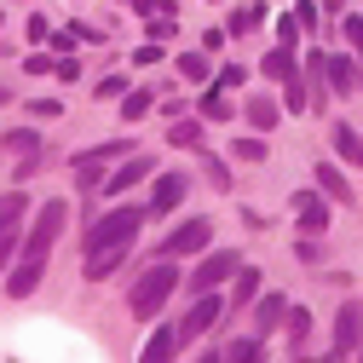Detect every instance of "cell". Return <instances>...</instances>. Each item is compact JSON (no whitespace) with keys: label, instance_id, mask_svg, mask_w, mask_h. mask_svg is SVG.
<instances>
[{"label":"cell","instance_id":"277c9868","mask_svg":"<svg viewBox=\"0 0 363 363\" xmlns=\"http://www.w3.org/2000/svg\"><path fill=\"white\" fill-rule=\"evenodd\" d=\"M208 242H213V219H185V225H173L162 237V254L185 259V254H208Z\"/></svg>","mask_w":363,"mask_h":363},{"label":"cell","instance_id":"ac0fdd59","mask_svg":"<svg viewBox=\"0 0 363 363\" xmlns=\"http://www.w3.org/2000/svg\"><path fill=\"white\" fill-rule=\"evenodd\" d=\"M12 254H23V237H18V219H6V225H0V271L12 265Z\"/></svg>","mask_w":363,"mask_h":363},{"label":"cell","instance_id":"4316f807","mask_svg":"<svg viewBox=\"0 0 363 363\" xmlns=\"http://www.w3.org/2000/svg\"><path fill=\"white\" fill-rule=\"evenodd\" d=\"M254 289H259V271L237 265V294H231V300H254Z\"/></svg>","mask_w":363,"mask_h":363},{"label":"cell","instance_id":"30bf717a","mask_svg":"<svg viewBox=\"0 0 363 363\" xmlns=\"http://www.w3.org/2000/svg\"><path fill=\"white\" fill-rule=\"evenodd\" d=\"M283 317H289V300H283V294H265V300H259V317H254V335L271 340V329H277Z\"/></svg>","mask_w":363,"mask_h":363},{"label":"cell","instance_id":"7a4b0ae2","mask_svg":"<svg viewBox=\"0 0 363 363\" xmlns=\"http://www.w3.org/2000/svg\"><path fill=\"white\" fill-rule=\"evenodd\" d=\"M173 294H179V271H173V259L162 254V265H150L145 277L133 283V300H127V306H133V317H156Z\"/></svg>","mask_w":363,"mask_h":363},{"label":"cell","instance_id":"836d02e7","mask_svg":"<svg viewBox=\"0 0 363 363\" xmlns=\"http://www.w3.org/2000/svg\"><path fill=\"white\" fill-rule=\"evenodd\" d=\"M121 93H127L121 75H104V81H99V99H121Z\"/></svg>","mask_w":363,"mask_h":363},{"label":"cell","instance_id":"74e56055","mask_svg":"<svg viewBox=\"0 0 363 363\" xmlns=\"http://www.w3.org/2000/svg\"><path fill=\"white\" fill-rule=\"evenodd\" d=\"M357 352H363V346H357Z\"/></svg>","mask_w":363,"mask_h":363},{"label":"cell","instance_id":"7c38bea8","mask_svg":"<svg viewBox=\"0 0 363 363\" xmlns=\"http://www.w3.org/2000/svg\"><path fill=\"white\" fill-rule=\"evenodd\" d=\"M242 116H248V127H259V133H271V127H277V116H283V110L271 104L265 93H254V99L242 104Z\"/></svg>","mask_w":363,"mask_h":363},{"label":"cell","instance_id":"484cf974","mask_svg":"<svg viewBox=\"0 0 363 363\" xmlns=\"http://www.w3.org/2000/svg\"><path fill=\"white\" fill-rule=\"evenodd\" d=\"M179 75H185V81H208V58L202 52H185V58H179Z\"/></svg>","mask_w":363,"mask_h":363},{"label":"cell","instance_id":"5bb4252c","mask_svg":"<svg viewBox=\"0 0 363 363\" xmlns=\"http://www.w3.org/2000/svg\"><path fill=\"white\" fill-rule=\"evenodd\" d=\"M145 173H150V156H139V150H133V162H121V167L110 173V191H127V185H139Z\"/></svg>","mask_w":363,"mask_h":363},{"label":"cell","instance_id":"8d00e7d4","mask_svg":"<svg viewBox=\"0 0 363 363\" xmlns=\"http://www.w3.org/2000/svg\"><path fill=\"white\" fill-rule=\"evenodd\" d=\"M29 110H35V116H47V121H52V116H64V104H58V99H40V104H29Z\"/></svg>","mask_w":363,"mask_h":363},{"label":"cell","instance_id":"44dd1931","mask_svg":"<svg viewBox=\"0 0 363 363\" xmlns=\"http://www.w3.org/2000/svg\"><path fill=\"white\" fill-rule=\"evenodd\" d=\"M6 150H18L23 162H35V156H40V139H35L29 127H18V133H6Z\"/></svg>","mask_w":363,"mask_h":363},{"label":"cell","instance_id":"d6986e66","mask_svg":"<svg viewBox=\"0 0 363 363\" xmlns=\"http://www.w3.org/2000/svg\"><path fill=\"white\" fill-rule=\"evenodd\" d=\"M317 185H323V191H329L335 202H346V196H352V185H346V179H340V167H329V162L317 167Z\"/></svg>","mask_w":363,"mask_h":363},{"label":"cell","instance_id":"52a82bcc","mask_svg":"<svg viewBox=\"0 0 363 363\" xmlns=\"http://www.w3.org/2000/svg\"><path fill=\"white\" fill-rule=\"evenodd\" d=\"M363 340V311L357 306H340V317H335V346H329V357H346L352 346Z\"/></svg>","mask_w":363,"mask_h":363},{"label":"cell","instance_id":"7402d4cb","mask_svg":"<svg viewBox=\"0 0 363 363\" xmlns=\"http://www.w3.org/2000/svg\"><path fill=\"white\" fill-rule=\"evenodd\" d=\"M289 335H294V352H306V335H311V311H300V306H289Z\"/></svg>","mask_w":363,"mask_h":363},{"label":"cell","instance_id":"9c48e42d","mask_svg":"<svg viewBox=\"0 0 363 363\" xmlns=\"http://www.w3.org/2000/svg\"><path fill=\"white\" fill-rule=\"evenodd\" d=\"M259 75H271V81H289V75H300V64H294V47H271V52L259 58Z\"/></svg>","mask_w":363,"mask_h":363},{"label":"cell","instance_id":"4dcf8cb0","mask_svg":"<svg viewBox=\"0 0 363 363\" xmlns=\"http://www.w3.org/2000/svg\"><path fill=\"white\" fill-rule=\"evenodd\" d=\"M231 156H242V162H259V156H265V139H237V145H231Z\"/></svg>","mask_w":363,"mask_h":363},{"label":"cell","instance_id":"9a60e30c","mask_svg":"<svg viewBox=\"0 0 363 363\" xmlns=\"http://www.w3.org/2000/svg\"><path fill=\"white\" fill-rule=\"evenodd\" d=\"M35 283H40V259H35V254H23V265L6 277V294H29Z\"/></svg>","mask_w":363,"mask_h":363},{"label":"cell","instance_id":"d6a6232c","mask_svg":"<svg viewBox=\"0 0 363 363\" xmlns=\"http://www.w3.org/2000/svg\"><path fill=\"white\" fill-rule=\"evenodd\" d=\"M346 40H352V52H357V64H363V18H346Z\"/></svg>","mask_w":363,"mask_h":363},{"label":"cell","instance_id":"f1b7e54d","mask_svg":"<svg viewBox=\"0 0 363 363\" xmlns=\"http://www.w3.org/2000/svg\"><path fill=\"white\" fill-rule=\"evenodd\" d=\"M167 139H173V145H196V139H202V127H196V121H173Z\"/></svg>","mask_w":363,"mask_h":363},{"label":"cell","instance_id":"83f0119b","mask_svg":"<svg viewBox=\"0 0 363 363\" xmlns=\"http://www.w3.org/2000/svg\"><path fill=\"white\" fill-rule=\"evenodd\" d=\"M294 254H300L306 265H317V259H323V242H317V231H311V237L300 231V248H294Z\"/></svg>","mask_w":363,"mask_h":363},{"label":"cell","instance_id":"5b68a950","mask_svg":"<svg viewBox=\"0 0 363 363\" xmlns=\"http://www.w3.org/2000/svg\"><path fill=\"white\" fill-rule=\"evenodd\" d=\"M237 265H242V254H237V248H219V254H208V259L196 265V277H191V289H196V294L219 289L225 277H237Z\"/></svg>","mask_w":363,"mask_h":363},{"label":"cell","instance_id":"8fae6325","mask_svg":"<svg viewBox=\"0 0 363 363\" xmlns=\"http://www.w3.org/2000/svg\"><path fill=\"white\" fill-rule=\"evenodd\" d=\"M179 340H185V335L167 323V329H156V335L145 340V352H139V357H145V363H162V357H173V352H179Z\"/></svg>","mask_w":363,"mask_h":363},{"label":"cell","instance_id":"603a6c76","mask_svg":"<svg viewBox=\"0 0 363 363\" xmlns=\"http://www.w3.org/2000/svg\"><path fill=\"white\" fill-rule=\"evenodd\" d=\"M329 64V81H335V93H352L357 75H352V58H323Z\"/></svg>","mask_w":363,"mask_h":363},{"label":"cell","instance_id":"6da1fadb","mask_svg":"<svg viewBox=\"0 0 363 363\" xmlns=\"http://www.w3.org/2000/svg\"><path fill=\"white\" fill-rule=\"evenodd\" d=\"M139 225H145V208H116L104 213L93 231H86V277H110V271L133 254V242H139Z\"/></svg>","mask_w":363,"mask_h":363},{"label":"cell","instance_id":"e575fe53","mask_svg":"<svg viewBox=\"0 0 363 363\" xmlns=\"http://www.w3.org/2000/svg\"><path fill=\"white\" fill-rule=\"evenodd\" d=\"M150 35H156V40H167V35H173V6H167L162 18H150Z\"/></svg>","mask_w":363,"mask_h":363},{"label":"cell","instance_id":"e0dca14e","mask_svg":"<svg viewBox=\"0 0 363 363\" xmlns=\"http://www.w3.org/2000/svg\"><path fill=\"white\" fill-rule=\"evenodd\" d=\"M208 121H225V116H237L231 110V99H225V86H208V93H202V104H196Z\"/></svg>","mask_w":363,"mask_h":363},{"label":"cell","instance_id":"1f68e13d","mask_svg":"<svg viewBox=\"0 0 363 363\" xmlns=\"http://www.w3.org/2000/svg\"><path fill=\"white\" fill-rule=\"evenodd\" d=\"M23 208H29L23 196H0V225H6V219H23Z\"/></svg>","mask_w":363,"mask_h":363},{"label":"cell","instance_id":"d590c367","mask_svg":"<svg viewBox=\"0 0 363 363\" xmlns=\"http://www.w3.org/2000/svg\"><path fill=\"white\" fill-rule=\"evenodd\" d=\"M47 69H58V64H52L47 52H29V75H47Z\"/></svg>","mask_w":363,"mask_h":363},{"label":"cell","instance_id":"f546056e","mask_svg":"<svg viewBox=\"0 0 363 363\" xmlns=\"http://www.w3.org/2000/svg\"><path fill=\"white\" fill-rule=\"evenodd\" d=\"M300 29H306V23H300V12H289V18L277 23V40H283V47H294V40H300Z\"/></svg>","mask_w":363,"mask_h":363},{"label":"cell","instance_id":"3957f363","mask_svg":"<svg viewBox=\"0 0 363 363\" xmlns=\"http://www.w3.org/2000/svg\"><path fill=\"white\" fill-rule=\"evenodd\" d=\"M64 225H69V208H64V202H40V213H35V225H29V237H23V254L47 259V248L58 242Z\"/></svg>","mask_w":363,"mask_h":363},{"label":"cell","instance_id":"ba28073f","mask_svg":"<svg viewBox=\"0 0 363 363\" xmlns=\"http://www.w3.org/2000/svg\"><path fill=\"white\" fill-rule=\"evenodd\" d=\"M179 202H185V179H179V173H162L156 191H150V213H173Z\"/></svg>","mask_w":363,"mask_h":363},{"label":"cell","instance_id":"ffe728a7","mask_svg":"<svg viewBox=\"0 0 363 363\" xmlns=\"http://www.w3.org/2000/svg\"><path fill=\"white\" fill-rule=\"evenodd\" d=\"M150 116V93L139 86V93H121V121H145Z\"/></svg>","mask_w":363,"mask_h":363},{"label":"cell","instance_id":"4fadbf2b","mask_svg":"<svg viewBox=\"0 0 363 363\" xmlns=\"http://www.w3.org/2000/svg\"><path fill=\"white\" fill-rule=\"evenodd\" d=\"M294 213H300V231H323V225H329V208L323 202H317V196H294Z\"/></svg>","mask_w":363,"mask_h":363},{"label":"cell","instance_id":"2e32d148","mask_svg":"<svg viewBox=\"0 0 363 363\" xmlns=\"http://www.w3.org/2000/svg\"><path fill=\"white\" fill-rule=\"evenodd\" d=\"M219 357H231V363H248V357H265V335H242V340H231Z\"/></svg>","mask_w":363,"mask_h":363},{"label":"cell","instance_id":"8992f818","mask_svg":"<svg viewBox=\"0 0 363 363\" xmlns=\"http://www.w3.org/2000/svg\"><path fill=\"white\" fill-rule=\"evenodd\" d=\"M225 306H231V300H219V289H208V294H196V306H191V317H185V323H179V335H185V340H196V335H208V329L219 323V317H225Z\"/></svg>","mask_w":363,"mask_h":363},{"label":"cell","instance_id":"cb8c5ba5","mask_svg":"<svg viewBox=\"0 0 363 363\" xmlns=\"http://www.w3.org/2000/svg\"><path fill=\"white\" fill-rule=\"evenodd\" d=\"M265 23V6H242V12H231V35H254Z\"/></svg>","mask_w":363,"mask_h":363},{"label":"cell","instance_id":"d4e9b609","mask_svg":"<svg viewBox=\"0 0 363 363\" xmlns=\"http://www.w3.org/2000/svg\"><path fill=\"white\" fill-rule=\"evenodd\" d=\"M335 150H340V156H352V162L363 167V139H357L352 127H335Z\"/></svg>","mask_w":363,"mask_h":363}]
</instances>
